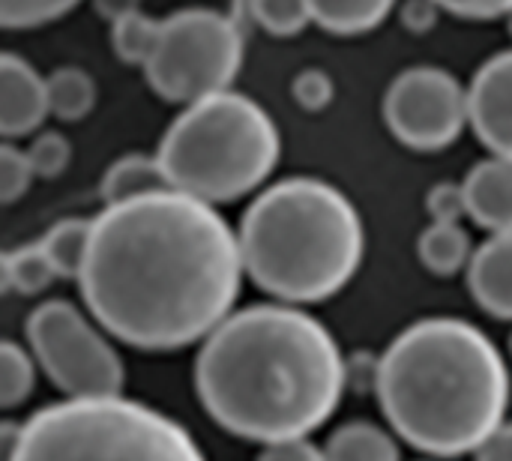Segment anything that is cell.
<instances>
[{"label":"cell","instance_id":"cell-1","mask_svg":"<svg viewBox=\"0 0 512 461\" xmlns=\"http://www.w3.org/2000/svg\"><path fill=\"white\" fill-rule=\"evenodd\" d=\"M243 276L240 234L216 204L168 186L102 207L78 285L111 336L177 351L231 315Z\"/></svg>","mask_w":512,"mask_h":461},{"label":"cell","instance_id":"cell-2","mask_svg":"<svg viewBox=\"0 0 512 461\" xmlns=\"http://www.w3.org/2000/svg\"><path fill=\"white\" fill-rule=\"evenodd\" d=\"M195 387L210 417L249 441H288L318 429L348 387L330 330L294 303H264L228 315L195 363Z\"/></svg>","mask_w":512,"mask_h":461},{"label":"cell","instance_id":"cell-3","mask_svg":"<svg viewBox=\"0 0 512 461\" xmlns=\"http://www.w3.org/2000/svg\"><path fill=\"white\" fill-rule=\"evenodd\" d=\"M375 393L408 444L432 456H462L501 426L510 375L480 327L462 318H426L384 351Z\"/></svg>","mask_w":512,"mask_h":461},{"label":"cell","instance_id":"cell-4","mask_svg":"<svg viewBox=\"0 0 512 461\" xmlns=\"http://www.w3.org/2000/svg\"><path fill=\"white\" fill-rule=\"evenodd\" d=\"M237 234L246 276L294 306L339 294L366 255L360 210L321 177H285L264 186Z\"/></svg>","mask_w":512,"mask_h":461},{"label":"cell","instance_id":"cell-5","mask_svg":"<svg viewBox=\"0 0 512 461\" xmlns=\"http://www.w3.org/2000/svg\"><path fill=\"white\" fill-rule=\"evenodd\" d=\"M156 153L174 189L228 204L270 180L282 156V135L264 105L231 87L189 102L165 129Z\"/></svg>","mask_w":512,"mask_h":461},{"label":"cell","instance_id":"cell-6","mask_svg":"<svg viewBox=\"0 0 512 461\" xmlns=\"http://www.w3.org/2000/svg\"><path fill=\"white\" fill-rule=\"evenodd\" d=\"M3 461H204V456L165 414L120 396H99L69 399L33 414Z\"/></svg>","mask_w":512,"mask_h":461},{"label":"cell","instance_id":"cell-7","mask_svg":"<svg viewBox=\"0 0 512 461\" xmlns=\"http://www.w3.org/2000/svg\"><path fill=\"white\" fill-rule=\"evenodd\" d=\"M243 48L234 15L189 6L162 18V36L144 72L156 96L189 105L231 90L243 66Z\"/></svg>","mask_w":512,"mask_h":461},{"label":"cell","instance_id":"cell-8","mask_svg":"<svg viewBox=\"0 0 512 461\" xmlns=\"http://www.w3.org/2000/svg\"><path fill=\"white\" fill-rule=\"evenodd\" d=\"M27 342L48 378L69 399L117 396L123 363L105 336L66 300H48L27 318Z\"/></svg>","mask_w":512,"mask_h":461},{"label":"cell","instance_id":"cell-9","mask_svg":"<svg viewBox=\"0 0 512 461\" xmlns=\"http://www.w3.org/2000/svg\"><path fill=\"white\" fill-rule=\"evenodd\" d=\"M384 120L399 144L420 153L444 150L471 126L468 87L444 66H411L390 81Z\"/></svg>","mask_w":512,"mask_h":461},{"label":"cell","instance_id":"cell-10","mask_svg":"<svg viewBox=\"0 0 512 461\" xmlns=\"http://www.w3.org/2000/svg\"><path fill=\"white\" fill-rule=\"evenodd\" d=\"M471 129L495 156L512 159V48L489 57L468 84Z\"/></svg>","mask_w":512,"mask_h":461},{"label":"cell","instance_id":"cell-11","mask_svg":"<svg viewBox=\"0 0 512 461\" xmlns=\"http://www.w3.org/2000/svg\"><path fill=\"white\" fill-rule=\"evenodd\" d=\"M51 114L48 78L36 72V66L15 54H0V135L6 141L33 135L42 129Z\"/></svg>","mask_w":512,"mask_h":461},{"label":"cell","instance_id":"cell-12","mask_svg":"<svg viewBox=\"0 0 512 461\" xmlns=\"http://www.w3.org/2000/svg\"><path fill=\"white\" fill-rule=\"evenodd\" d=\"M468 216L489 234L512 231V159L489 156L477 162L465 177Z\"/></svg>","mask_w":512,"mask_h":461},{"label":"cell","instance_id":"cell-13","mask_svg":"<svg viewBox=\"0 0 512 461\" xmlns=\"http://www.w3.org/2000/svg\"><path fill=\"white\" fill-rule=\"evenodd\" d=\"M468 288L489 315L512 321V231L492 234L480 249H474Z\"/></svg>","mask_w":512,"mask_h":461},{"label":"cell","instance_id":"cell-14","mask_svg":"<svg viewBox=\"0 0 512 461\" xmlns=\"http://www.w3.org/2000/svg\"><path fill=\"white\" fill-rule=\"evenodd\" d=\"M168 186L171 183H168L159 153H126L108 165L102 177V201L120 204V201H132V198H141Z\"/></svg>","mask_w":512,"mask_h":461},{"label":"cell","instance_id":"cell-15","mask_svg":"<svg viewBox=\"0 0 512 461\" xmlns=\"http://www.w3.org/2000/svg\"><path fill=\"white\" fill-rule=\"evenodd\" d=\"M417 255L429 273L453 276L459 270H468L474 258L471 234L459 222H432L417 240Z\"/></svg>","mask_w":512,"mask_h":461},{"label":"cell","instance_id":"cell-16","mask_svg":"<svg viewBox=\"0 0 512 461\" xmlns=\"http://www.w3.org/2000/svg\"><path fill=\"white\" fill-rule=\"evenodd\" d=\"M393 6L396 0H309L312 24L336 36H357L381 27Z\"/></svg>","mask_w":512,"mask_h":461},{"label":"cell","instance_id":"cell-17","mask_svg":"<svg viewBox=\"0 0 512 461\" xmlns=\"http://www.w3.org/2000/svg\"><path fill=\"white\" fill-rule=\"evenodd\" d=\"M48 99H51V114L57 120L78 123L96 108L99 84L81 66H60L48 75Z\"/></svg>","mask_w":512,"mask_h":461},{"label":"cell","instance_id":"cell-18","mask_svg":"<svg viewBox=\"0 0 512 461\" xmlns=\"http://www.w3.org/2000/svg\"><path fill=\"white\" fill-rule=\"evenodd\" d=\"M90 234H93V219H60L48 228V234L39 240L48 261L54 264L60 279H78L90 252Z\"/></svg>","mask_w":512,"mask_h":461},{"label":"cell","instance_id":"cell-19","mask_svg":"<svg viewBox=\"0 0 512 461\" xmlns=\"http://www.w3.org/2000/svg\"><path fill=\"white\" fill-rule=\"evenodd\" d=\"M57 276L54 264L48 261L42 243L21 246L3 255L0 261V282L3 291H18V294H39L45 291Z\"/></svg>","mask_w":512,"mask_h":461},{"label":"cell","instance_id":"cell-20","mask_svg":"<svg viewBox=\"0 0 512 461\" xmlns=\"http://www.w3.org/2000/svg\"><path fill=\"white\" fill-rule=\"evenodd\" d=\"M234 18H252L270 36H297L312 24L309 0H234Z\"/></svg>","mask_w":512,"mask_h":461},{"label":"cell","instance_id":"cell-21","mask_svg":"<svg viewBox=\"0 0 512 461\" xmlns=\"http://www.w3.org/2000/svg\"><path fill=\"white\" fill-rule=\"evenodd\" d=\"M324 456L327 461H399V450L378 426L348 423L330 438Z\"/></svg>","mask_w":512,"mask_h":461},{"label":"cell","instance_id":"cell-22","mask_svg":"<svg viewBox=\"0 0 512 461\" xmlns=\"http://www.w3.org/2000/svg\"><path fill=\"white\" fill-rule=\"evenodd\" d=\"M162 36V21L150 18L144 9L111 21V48L129 66H147Z\"/></svg>","mask_w":512,"mask_h":461},{"label":"cell","instance_id":"cell-23","mask_svg":"<svg viewBox=\"0 0 512 461\" xmlns=\"http://www.w3.org/2000/svg\"><path fill=\"white\" fill-rule=\"evenodd\" d=\"M33 360L27 351L15 342L0 345V405L15 408L21 405L33 390Z\"/></svg>","mask_w":512,"mask_h":461},{"label":"cell","instance_id":"cell-24","mask_svg":"<svg viewBox=\"0 0 512 461\" xmlns=\"http://www.w3.org/2000/svg\"><path fill=\"white\" fill-rule=\"evenodd\" d=\"M78 3L81 0H0V24L6 30L45 27L72 12Z\"/></svg>","mask_w":512,"mask_h":461},{"label":"cell","instance_id":"cell-25","mask_svg":"<svg viewBox=\"0 0 512 461\" xmlns=\"http://www.w3.org/2000/svg\"><path fill=\"white\" fill-rule=\"evenodd\" d=\"M27 156L33 162V171L36 177H45V180H54L60 177L69 162H72V141L63 135V132H54V129H39L33 135V141L27 144Z\"/></svg>","mask_w":512,"mask_h":461},{"label":"cell","instance_id":"cell-26","mask_svg":"<svg viewBox=\"0 0 512 461\" xmlns=\"http://www.w3.org/2000/svg\"><path fill=\"white\" fill-rule=\"evenodd\" d=\"M33 180H36V171L27 156V147H15L12 141H3V147H0V201L15 204L18 198L27 195Z\"/></svg>","mask_w":512,"mask_h":461},{"label":"cell","instance_id":"cell-27","mask_svg":"<svg viewBox=\"0 0 512 461\" xmlns=\"http://www.w3.org/2000/svg\"><path fill=\"white\" fill-rule=\"evenodd\" d=\"M291 93H294V102H297L303 111L321 114V111H327V108L333 105V99H336V81H333L324 69L309 66V69H303V72L294 75Z\"/></svg>","mask_w":512,"mask_h":461},{"label":"cell","instance_id":"cell-28","mask_svg":"<svg viewBox=\"0 0 512 461\" xmlns=\"http://www.w3.org/2000/svg\"><path fill=\"white\" fill-rule=\"evenodd\" d=\"M426 213L432 216V222H462V216H468L465 180H441L438 186H432L426 192Z\"/></svg>","mask_w":512,"mask_h":461},{"label":"cell","instance_id":"cell-29","mask_svg":"<svg viewBox=\"0 0 512 461\" xmlns=\"http://www.w3.org/2000/svg\"><path fill=\"white\" fill-rule=\"evenodd\" d=\"M444 12H453L459 18L471 21H492L501 15H510L512 0H435Z\"/></svg>","mask_w":512,"mask_h":461},{"label":"cell","instance_id":"cell-30","mask_svg":"<svg viewBox=\"0 0 512 461\" xmlns=\"http://www.w3.org/2000/svg\"><path fill=\"white\" fill-rule=\"evenodd\" d=\"M258 461H327V456L303 438H288V441L267 444Z\"/></svg>","mask_w":512,"mask_h":461},{"label":"cell","instance_id":"cell-31","mask_svg":"<svg viewBox=\"0 0 512 461\" xmlns=\"http://www.w3.org/2000/svg\"><path fill=\"white\" fill-rule=\"evenodd\" d=\"M345 372H348V384H351V387H360V390H378L381 360H375L372 354H357V357L345 360Z\"/></svg>","mask_w":512,"mask_h":461},{"label":"cell","instance_id":"cell-32","mask_svg":"<svg viewBox=\"0 0 512 461\" xmlns=\"http://www.w3.org/2000/svg\"><path fill=\"white\" fill-rule=\"evenodd\" d=\"M477 461H512V423L510 426H498L477 447Z\"/></svg>","mask_w":512,"mask_h":461},{"label":"cell","instance_id":"cell-33","mask_svg":"<svg viewBox=\"0 0 512 461\" xmlns=\"http://www.w3.org/2000/svg\"><path fill=\"white\" fill-rule=\"evenodd\" d=\"M441 6L435 3V0H411L408 6H405V15H402V21H405V27H411V30H429V27H435V21H438V12Z\"/></svg>","mask_w":512,"mask_h":461},{"label":"cell","instance_id":"cell-34","mask_svg":"<svg viewBox=\"0 0 512 461\" xmlns=\"http://www.w3.org/2000/svg\"><path fill=\"white\" fill-rule=\"evenodd\" d=\"M93 6H96V12L111 24V21L129 15V12H138V9H141V0H93Z\"/></svg>","mask_w":512,"mask_h":461},{"label":"cell","instance_id":"cell-35","mask_svg":"<svg viewBox=\"0 0 512 461\" xmlns=\"http://www.w3.org/2000/svg\"><path fill=\"white\" fill-rule=\"evenodd\" d=\"M507 18H510V33H512V12H510V15H507Z\"/></svg>","mask_w":512,"mask_h":461},{"label":"cell","instance_id":"cell-36","mask_svg":"<svg viewBox=\"0 0 512 461\" xmlns=\"http://www.w3.org/2000/svg\"><path fill=\"white\" fill-rule=\"evenodd\" d=\"M510 345H512V342H510Z\"/></svg>","mask_w":512,"mask_h":461}]
</instances>
